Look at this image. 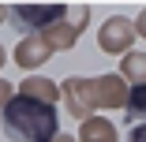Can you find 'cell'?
<instances>
[{
  "mask_svg": "<svg viewBox=\"0 0 146 142\" xmlns=\"http://www.w3.org/2000/svg\"><path fill=\"white\" fill-rule=\"evenodd\" d=\"M0 120H4V131L11 142H56V108L49 101H38V97H11L0 112Z\"/></svg>",
  "mask_w": 146,
  "mask_h": 142,
  "instance_id": "1",
  "label": "cell"
},
{
  "mask_svg": "<svg viewBox=\"0 0 146 142\" xmlns=\"http://www.w3.org/2000/svg\"><path fill=\"white\" fill-rule=\"evenodd\" d=\"M64 15H68L64 4H41V8L19 4V8H11V22L23 26V30H49V26H56Z\"/></svg>",
  "mask_w": 146,
  "mask_h": 142,
  "instance_id": "2",
  "label": "cell"
},
{
  "mask_svg": "<svg viewBox=\"0 0 146 142\" xmlns=\"http://www.w3.org/2000/svg\"><path fill=\"white\" fill-rule=\"evenodd\" d=\"M131 38H135V26H131L127 19H120V15H112V19L101 26V34H98V41H101L105 52H124V49L131 45Z\"/></svg>",
  "mask_w": 146,
  "mask_h": 142,
  "instance_id": "3",
  "label": "cell"
},
{
  "mask_svg": "<svg viewBox=\"0 0 146 142\" xmlns=\"http://www.w3.org/2000/svg\"><path fill=\"white\" fill-rule=\"evenodd\" d=\"M64 97H68V108L75 112V116H86V112L98 105L94 79H71V82H64Z\"/></svg>",
  "mask_w": 146,
  "mask_h": 142,
  "instance_id": "4",
  "label": "cell"
},
{
  "mask_svg": "<svg viewBox=\"0 0 146 142\" xmlns=\"http://www.w3.org/2000/svg\"><path fill=\"white\" fill-rule=\"evenodd\" d=\"M94 94H98V105L127 108V90H124V79H120V75H101V79H94Z\"/></svg>",
  "mask_w": 146,
  "mask_h": 142,
  "instance_id": "5",
  "label": "cell"
},
{
  "mask_svg": "<svg viewBox=\"0 0 146 142\" xmlns=\"http://www.w3.org/2000/svg\"><path fill=\"white\" fill-rule=\"evenodd\" d=\"M49 52H52V45H49L45 38H26V41L15 49V60H19L23 67H34V64L49 60Z\"/></svg>",
  "mask_w": 146,
  "mask_h": 142,
  "instance_id": "6",
  "label": "cell"
},
{
  "mask_svg": "<svg viewBox=\"0 0 146 142\" xmlns=\"http://www.w3.org/2000/svg\"><path fill=\"white\" fill-rule=\"evenodd\" d=\"M79 142H116V131H112L109 120H86Z\"/></svg>",
  "mask_w": 146,
  "mask_h": 142,
  "instance_id": "7",
  "label": "cell"
},
{
  "mask_svg": "<svg viewBox=\"0 0 146 142\" xmlns=\"http://www.w3.org/2000/svg\"><path fill=\"white\" fill-rule=\"evenodd\" d=\"M135 79V86L146 82V52H127L124 56V67H120V79Z\"/></svg>",
  "mask_w": 146,
  "mask_h": 142,
  "instance_id": "8",
  "label": "cell"
},
{
  "mask_svg": "<svg viewBox=\"0 0 146 142\" xmlns=\"http://www.w3.org/2000/svg\"><path fill=\"white\" fill-rule=\"evenodd\" d=\"M23 94L26 97H38V101H56V86H52V82H45V79H26L23 82Z\"/></svg>",
  "mask_w": 146,
  "mask_h": 142,
  "instance_id": "9",
  "label": "cell"
},
{
  "mask_svg": "<svg viewBox=\"0 0 146 142\" xmlns=\"http://www.w3.org/2000/svg\"><path fill=\"white\" fill-rule=\"evenodd\" d=\"M142 116H146V82L131 86V94H127V120H142Z\"/></svg>",
  "mask_w": 146,
  "mask_h": 142,
  "instance_id": "10",
  "label": "cell"
},
{
  "mask_svg": "<svg viewBox=\"0 0 146 142\" xmlns=\"http://www.w3.org/2000/svg\"><path fill=\"white\" fill-rule=\"evenodd\" d=\"M131 142H146V124H135L131 127Z\"/></svg>",
  "mask_w": 146,
  "mask_h": 142,
  "instance_id": "11",
  "label": "cell"
},
{
  "mask_svg": "<svg viewBox=\"0 0 146 142\" xmlns=\"http://www.w3.org/2000/svg\"><path fill=\"white\" fill-rule=\"evenodd\" d=\"M8 101H11V86L0 79V105H8Z\"/></svg>",
  "mask_w": 146,
  "mask_h": 142,
  "instance_id": "12",
  "label": "cell"
},
{
  "mask_svg": "<svg viewBox=\"0 0 146 142\" xmlns=\"http://www.w3.org/2000/svg\"><path fill=\"white\" fill-rule=\"evenodd\" d=\"M139 34L146 38V11H142V19H139Z\"/></svg>",
  "mask_w": 146,
  "mask_h": 142,
  "instance_id": "13",
  "label": "cell"
},
{
  "mask_svg": "<svg viewBox=\"0 0 146 142\" xmlns=\"http://www.w3.org/2000/svg\"><path fill=\"white\" fill-rule=\"evenodd\" d=\"M56 142H71V138H68V135H56Z\"/></svg>",
  "mask_w": 146,
  "mask_h": 142,
  "instance_id": "14",
  "label": "cell"
},
{
  "mask_svg": "<svg viewBox=\"0 0 146 142\" xmlns=\"http://www.w3.org/2000/svg\"><path fill=\"white\" fill-rule=\"evenodd\" d=\"M0 64H4V45H0Z\"/></svg>",
  "mask_w": 146,
  "mask_h": 142,
  "instance_id": "15",
  "label": "cell"
},
{
  "mask_svg": "<svg viewBox=\"0 0 146 142\" xmlns=\"http://www.w3.org/2000/svg\"><path fill=\"white\" fill-rule=\"evenodd\" d=\"M4 15H8V8H0V19H4Z\"/></svg>",
  "mask_w": 146,
  "mask_h": 142,
  "instance_id": "16",
  "label": "cell"
}]
</instances>
